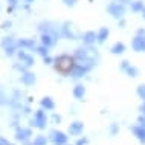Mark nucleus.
<instances>
[{
  "instance_id": "nucleus-1",
  "label": "nucleus",
  "mask_w": 145,
  "mask_h": 145,
  "mask_svg": "<svg viewBox=\"0 0 145 145\" xmlns=\"http://www.w3.org/2000/svg\"><path fill=\"white\" fill-rule=\"evenodd\" d=\"M55 67L58 72H61V73H69L70 70L73 69V58H70V57H60L57 60V64H55Z\"/></svg>"
}]
</instances>
